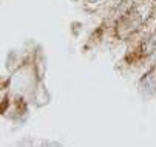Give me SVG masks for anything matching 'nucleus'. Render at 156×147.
I'll use <instances>...</instances> for the list:
<instances>
[{
  "mask_svg": "<svg viewBox=\"0 0 156 147\" xmlns=\"http://www.w3.org/2000/svg\"><path fill=\"white\" fill-rule=\"evenodd\" d=\"M142 87H144L145 91H153V90H156V81H154L153 73H148V74L142 79Z\"/></svg>",
  "mask_w": 156,
  "mask_h": 147,
  "instance_id": "f257e3e1",
  "label": "nucleus"
},
{
  "mask_svg": "<svg viewBox=\"0 0 156 147\" xmlns=\"http://www.w3.org/2000/svg\"><path fill=\"white\" fill-rule=\"evenodd\" d=\"M90 3H99V2H102V0H88Z\"/></svg>",
  "mask_w": 156,
  "mask_h": 147,
  "instance_id": "f03ea898",
  "label": "nucleus"
}]
</instances>
